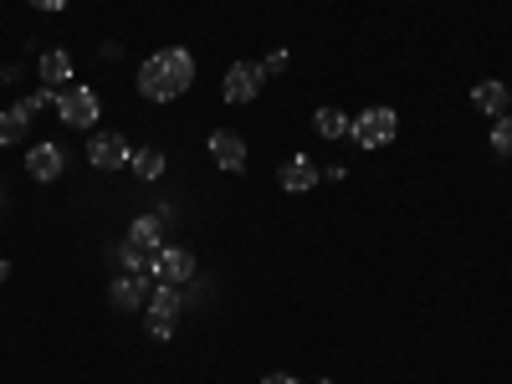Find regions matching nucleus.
I'll use <instances>...</instances> for the list:
<instances>
[{"label":"nucleus","instance_id":"1","mask_svg":"<svg viewBox=\"0 0 512 384\" xmlns=\"http://www.w3.org/2000/svg\"><path fill=\"white\" fill-rule=\"evenodd\" d=\"M195 88V57L185 47H164L139 67V93L149 103H175Z\"/></svg>","mask_w":512,"mask_h":384},{"label":"nucleus","instance_id":"2","mask_svg":"<svg viewBox=\"0 0 512 384\" xmlns=\"http://www.w3.org/2000/svg\"><path fill=\"white\" fill-rule=\"evenodd\" d=\"M400 134V113L395 108H364L354 118V144L359 149H384V144H395Z\"/></svg>","mask_w":512,"mask_h":384},{"label":"nucleus","instance_id":"3","mask_svg":"<svg viewBox=\"0 0 512 384\" xmlns=\"http://www.w3.org/2000/svg\"><path fill=\"white\" fill-rule=\"evenodd\" d=\"M98 113H103V103H98L93 88H67V93H57V118H62L67 128H93Z\"/></svg>","mask_w":512,"mask_h":384},{"label":"nucleus","instance_id":"4","mask_svg":"<svg viewBox=\"0 0 512 384\" xmlns=\"http://www.w3.org/2000/svg\"><path fill=\"white\" fill-rule=\"evenodd\" d=\"M149 333L154 338H175V323H180V287H154V297H149Z\"/></svg>","mask_w":512,"mask_h":384},{"label":"nucleus","instance_id":"5","mask_svg":"<svg viewBox=\"0 0 512 384\" xmlns=\"http://www.w3.org/2000/svg\"><path fill=\"white\" fill-rule=\"evenodd\" d=\"M267 88V72H262V62H231V72H226V103H256V93Z\"/></svg>","mask_w":512,"mask_h":384},{"label":"nucleus","instance_id":"6","mask_svg":"<svg viewBox=\"0 0 512 384\" xmlns=\"http://www.w3.org/2000/svg\"><path fill=\"white\" fill-rule=\"evenodd\" d=\"M154 277L164 282V287H185L190 277H195V256L185 251V246H159V256H154Z\"/></svg>","mask_w":512,"mask_h":384},{"label":"nucleus","instance_id":"7","mask_svg":"<svg viewBox=\"0 0 512 384\" xmlns=\"http://www.w3.org/2000/svg\"><path fill=\"white\" fill-rule=\"evenodd\" d=\"M128 159H134V149H128L123 134H93V144H88V164H93V169L113 175V169H123Z\"/></svg>","mask_w":512,"mask_h":384},{"label":"nucleus","instance_id":"8","mask_svg":"<svg viewBox=\"0 0 512 384\" xmlns=\"http://www.w3.org/2000/svg\"><path fill=\"white\" fill-rule=\"evenodd\" d=\"M318 180H323V175H318V164H313L308 154H287L282 169H277V185H282L287 195H308Z\"/></svg>","mask_w":512,"mask_h":384},{"label":"nucleus","instance_id":"9","mask_svg":"<svg viewBox=\"0 0 512 384\" xmlns=\"http://www.w3.org/2000/svg\"><path fill=\"white\" fill-rule=\"evenodd\" d=\"M205 149H210V159H216L226 175H241L246 169V144H241V134H231V128H216V134L205 139Z\"/></svg>","mask_w":512,"mask_h":384},{"label":"nucleus","instance_id":"10","mask_svg":"<svg viewBox=\"0 0 512 384\" xmlns=\"http://www.w3.org/2000/svg\"><path fill=\"white\" fill-rule=\"evenodd\" d=\"M26 169H31V180L52 185L62 169H67V149H62V144H36V149L26 154Z\"/></svg>","mask_w":512,"mask_h":384},{"label":"nucleus","instance_id":"11","mask_svg":"<svg viewBox=\"0 0 512 384\" xmlns=\"http://www.w3.org/2000/svg\"><path fill=\"white\" fill-rule=\"evenodd\" d=\"M149 292H144V272H123L113 282V308H144Z\"/></svg>","mask_w":512,"mask_h":384},{"label":"nucleus","instance_id":"12","mask_svg":"<svg viewBox=\"0 0 512 384\" xmlns=\"http://www.w3.org/2000/svg\"><path fill=\"white\" fill-rule=\"evenodd\" d=\"M472 103H477L482 113L502 118V113H507V103H512V93L502 88V82H477V88H472Z\"/></svg>","mask_w":512,"mask_h":384},{"label":"nucleus","instance_id":"13","mask_svg":"<svg viewBox=\"0 0 512 384\" xmlns=\"http://www.w3.org/2000/svg\"><path fill=\"white\" fill-rule=\"evenodd\" d=\"M41 82H47V88H67L72 82V57L67 52H41Z\"/></svg>","mask_w":512,"mask_h":384},{"label":"nucleus","instance_id":"14","mask_svg":"<svg viewBox=\"0 0 512 384\" xmlns=\"http://www.w3.org/2000/svg\"><path fill=\"white\" fill-rule=\"evenodd\" d=\"M313 128H318V139H344V134H354V118L338 113V108H318Z\"/></svg>","mask_w":512,"mask_h":384},{"label":"nucleus","instance_id":"15","mask_svg":"<svg viewBox=\"0 0 512 384\" xmlns=\"http://www.w3.org/2000/svg\"><path fill=\"white\" fill-rule=\"evenodd\" d=\"M26 123H31V113L16 103V108H6L0 113V144H21L26 139Z\"/></svg>","mask_w":512,"mask_h":384},{"label":"nucleus","instance_id":"16","mask_svg":"<svg viewBox=\"0 0 512 384\" xmlns=\"http://www.w3.org/2000/svg\"><path fill=\"white\" fill-rule=\"evenodd\" d=\"M128 164H134L139 180H159L164 175V154L159 149H134V159H128Z\"/></svg>","mask_w":512,"mask_h":384},{"label":"nucleus","instance_id":"17","mask_svg":"<svg viewBox=\"0 0 512 384\" xmlns=\"http://www.w3.org/2000/svg\"><path fill=\"white\" fill-rule=\"evenodd\" d=\"M492 149H497L502 159L512 154V113H502V118L492 123Z\"/></svg>","mask_w":512,"mask_h":384},{"label":"nucleus","instance_id":"18","mask_svg":"<svg viewBox=\"0 0 512 384\" xmlns=\"http://www.w3.org/2000/svg\"><path fill=\"white\" fill-rule=\"evenodd\" d=\"M47 103H52V88H41V93H31L21 108H26V113H36V108H47Z\"/></svg>","mask_w":512,"mask_h":384},{"label":"nucleus","instance_id":"19","mask_svg":"<svg viewBox=\"0 0 512 384\" xmlns=\"http://www.w3.org/2000/svg\"><path fill=\"white\" fill-rule=\"evenodd\" d=\"M282 67H287V52H272V57L262 62V72H267V77H272V72H282Z\"/></svg>","mask_w":512,"mask_h":384},{"label":"nucleus","instance_id":"20","mask_svg":"<svg viewBox=\"0 0 512 384\" xmlns=\"http://www.w3.org/2000/svg\"><path fill=\"white\" fill-rule=\"evenodd\" d=\"M36 11H67V0H31Z\"/></svg>","mask_w":512,"mask_h":384},{"label":"nucleus","instance_id":"21","mask_svg":"<svg viewBox=\"0 0 512 384\" xmlns=\"http://www.w3.org/2000/svg\"><path fill=\"white\" fill-rule=\"evenodd\" d=\"M262 384H303V379H292V374H267Z\"/></svg>","mask_w":512,"mask_h":384},{"label":"nucleus","instance_id":"22","mask_svg":"<svg viewBox=\"0 0 512 384\" xmlns=\"http://www.w3.org/2000/svg\"><path fill=\"white\" fill-rule=\"evenodd\" d=\"M11 277V262H6V256H0V282H6Z\"/></svg>","mask_w":512,"mask_h":384}]
</instances>
